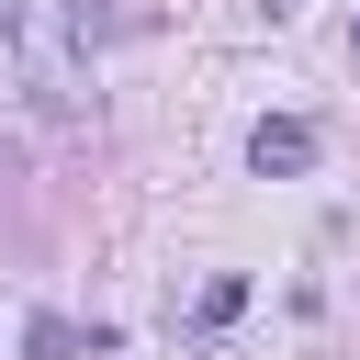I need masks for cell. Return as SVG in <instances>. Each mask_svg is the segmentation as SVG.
<instances>
[{"mask_svg": "<svg viewBox=\"0 0 360 360\" xmlns=\"http://www.w3.org/2000/svg\"><path fill=\"white\" fill-rule=\"evenodd\" d=\"M248 158H259V169H315V135H304V124H259Z\"/></svg>", "mask_w": 360, "mask_h": 360, "instance_id": "cell-1", "label": "cell"}, {"mask_svg": "<svg viewBox=\"0 0 360 360\" xmlns=\"http://www.w3.org/2000/svg\"><path fill=\"white\" fill-rule=\"evenodd\" d=\"M22 349H34V360H68V349H79V326H68V315H34V338H22Z\"/></svg>", "mask_w": 360, "mask_h": 360, "instance_id": "cell-2", "label": "cell"}]
</instances>
